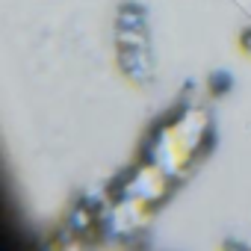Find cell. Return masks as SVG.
I'll use <instances>...</instances> for the list:
<instances>
[{"instance_id": "5", "label": "cell", "mask_w": 251, "mask_h": 251, "mask_svg": "<svg viewBox=\"0 0 251 251\" xmlns=\"http://www.w3.org/2000/svg\"><path fill=\"white\" fill-rule=\"evenodd\" d=\"M115 24H118V27H145V15H142L139 6H124V9H118ZM118 27H115V30H118Z\"/></svg>"}, {"instance_id": "2", "label": "cell", "mask_w": 251, "mask_h": 251, "mask_svg": "<svg viewBox=\"0 0 251 251\" xmlns=\"http://www.w3.org/2000/svg\"><path fill=\"white\" fill-rule=\"evenodd\" d=\"M169 175L157 166V163H142L139 169H130L127 177L118 183V195L121 198H136V201H145V204H154L160 201L166 192H169Z\"/></svg>"}, {"instance_id": "1", "label": "cell", "mask_w": 251, "mask_h": 251, "mask_svg": "<svg viewBox=\"0 0 251 251\" xmlns=\"http://www.w3.org/2000/svg\"><path fill=\"white\" fill-rule=\"evenodd\" d=\"M210 133V118L201 106H186L175 121L151 136L148 142V160L157 163L169 177H177L189 169L192 157L204 148Z\"/></svg>"}, {"instance_id": "6", "label": "cell", "mask_w": 251, "mask_h": 251, "mask_svg": "<svg viewBox=\"0 0 251 251\" xmlns=\"http://www.w3.org/2000/svg\"><path fill=\"white\" fill-rule=\"evenodd\" d=\"M225 251H248V248H242V245H233V242H230V245H227Z\"/></svg>"}, {"instance_id": "4", "label": "cell", "mask_w": 251, "mask_h": 251, "mask_svg": "<svg viewBox=\"0 0 251 251\" xmlns=\"http://www.w3.org/2000/svg\"><path fill=\"white\" fill-rule=\"evenodd\" d=\"M118 65L136 83H148L154 77V59L148 48H118Z\"/></svg>"}, {"instance_id": "3", "label": "cell", "mask_w": 251, "mask_h": 251, "mask_svg": "<svg viewBox=\"0 0 251 251\" xmlns=\"http://www.w3.org/2000/svg\"><path fill=\"white\" fill-rule=\"evenodd\" d=\"M103 222L109 225L112 233L130 236V233H136L148 222V204L145 201H136V198H121L112 210L103 213Z\"/></svg>"}]
</instances>
